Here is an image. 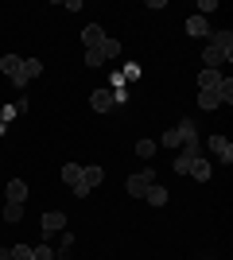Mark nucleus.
<instances>
[{"instance_id":"f257e3e1","label":"nucleus","mask_w":233,"mask_h":260,"mask_svg":"<svg viewBox=\"0 0 233 260\" xmlns=\"http://www.w3.org/2000/svg\"><path fill=\"white\" fill-rule=\"evenodd\" d=\"M155 183V167H140L136 175H128V183H124V190L132 198H144L148 194V186Z\"/></svg>"},{"instance_id":"20e7f679","label":"nucleus","mask_w":233,"mask_h":260,"mask_svg":"<svg viewBox=\"0 0 233 260\" xmlns=\"http://www.w3.org/2000/svg\"><path fill=\"white\" fill-rule=\"evenodd\" d=\"M229 58H233V51H222V47H214V43L202 47V70H218V66L229 62Z\"/></svg>"},{"instance_id":"c85d7f7f","label":"nucleus","mask_w":233,"mask_h":260,"mask_svg":"<svg viewBox=\"0 0 233 260\" xmlns=\"http://www.w3.org/2000/svg\"><path fill=\"white\" fill-rule=\"evenodd\" d=\"M121 78H124V82H136V78H140V66H136V62H128V66L121 70Z\"/></svg>"},{"instance_id":"f8f14e48","label":"nucleus","mask_w":233,"mask_h":260,"mask_svg":"<svg viewBox=\"0 0 233 260\" xmlns=\"http://www.w3.org/2000/svg\"><path fill=\"white\" fill-rule=\"evenodd\" d=\"M101 179H105V171H101V167H82V183H86V190L101 186Z\"/></svg>"},{"instance_id":"f03ea898","label":"nucleus","mask_w":233,"mask_h":260,"mask_svg":"<svg viewBox=\"0 0 233 260\" xmlns=\"http://www.w3.org/2000/svg\"><path fill=\"white\" fill-rule=\"evenodd\" d=\"M62 229H66V214H62V210H47V214L39 217V237H55Z\"/></svg>"},{"instance_id":"9d476101","label":"nucleus","mask_w":233,"mask_h":260,"mask_svg":"<svg viewBox=\"0 0 233 260\" xmlns=\"http://www.w3.org/2000/svg\"><path fill=\"white\" fill-rule=\"evenodd\" d=\"M4 198H8V202H23V198H27V183H23V179H12Z\"/></svg>"},{"instance_id":"bb28decb","label":"nucleus","mask_w":233,"mask_h":260,"mask_svg":"<svg viewBox=\"0 0 233 260\" xmlns=\"http://www.w3.org/2000/svg\"><path fill=\"white\" fill-rule=\"evenodd\" d=\"M190 163H194V159H187V155L179 152V155H175V163H171V167H175L179 175H190Z\"/></svg>"},{"instance_id":"4be33fe9","label":"nucleus","mask_w":233,"mask_h":260,"mask_svg":"<svg viewBox=\"0 0 233 260\" xmlns=\"http://www.w3.org/2000/svg\"><path fill=\"white\" fill-rule=\"evenodd\" d=\"M101 54H105V62H109V58H117V54H121V39H109V35H105V43H101Z\"/></svg>"},{"instance_id":"5701e85b","label":"nucleus","mask_w":233,"mask_h":260,"mask_svg":"<svg viewBox=\"0 0 233 260\" xmlns=\"http://www.w3.org/2000/svg\"><path fill=\"white\" fill-rule=\"evenodd\" d=\"M155 148H159L155 140H136V155H140V159H152V155H155Z\"/></svg>"},{"instance_id":"1a4fd4ad","label":"nucleus","mask_w":233,"mask_h":260,"mask_svg":"<svg viewBox=\"0 0 233 260\" xmlns=\"http://www.w3.org/2000/svg\"><path fill=\"white\" fill-rule=\"evenodd\" d=\"M82 43H86V51H89V47H101V43H105L101 23H86V27H82Z\"/></svg>"},{"instance_id":"39448f33","label":"nucleus","mask_w":233,"mask_h":260,"mask_svg":"<svg viewBox=\"0 0 233 260\" xmlns=\"http://www.w3.org/2000/svg\"><path fill=\"white\" fill-rule=\"evenodd\" d=\"M62 183H66L78 198H86V194H89L86 183H82V167H78V163H66V167H62Z\"/></svg>"},{"instance_id":"393cba45","label":"nucleus","mask_w":233,"mask_h":260,"mask_svg":"<svg viewBox=\"0 0 233 260\" xmlns=\"http://www.w3.org/2000/svg\"><path fill=\"white\" fill-rule=\"evenodd\" d=\"M70 245H74V233H70V229H62V241H58L55 256H70Z\"/></svg>"},{"instance_id":"423d86ee","label":"nucleus","mask_w":233,"mask_h":260,"mask_svg":"<svg viewBox=\"0 0 233 260\" xmlns=\"http://www.w3.org/2000/svg\"><path fill=\"white\" fill-rule=\"evenodd\" d=\"M89 105L97 109V113H105V109L117 105V93H113V89H93V93H89Z\"/></svg>"},{"instance_id":"0eeeda50","label":"nucleus","mask_w":233,"mask_h":260,"mask_svg":"<svg viewBox=\"0 0 233 260\" xmlns=\"http://www.w3.org/2000/svg\"><path fill=\"white\" fill-rule=\"evenodd\" d=\"M210 152L218 155L222 163H233V144L225 140V136H210Z\"/></svg>"},{"instance_id":"cd10ccee","label":"nucleus","mask_w":233,"mask_h":260,"mask_svg":"<svg viewBox=\"0 0 233 260\" xmlns=\"http://www.w3.org/2000/svg\"><path fill=\"white\" fill-rule=\"evenodd\" d=\"M31 252H35L31 260H55V249H51L47 241H43V245H39V249H31Z\"/></svg>"},{"instance_id":"412c9836","label":"nucleus","mask_w":233,"mask_h":260,"mask_svg":"<svg viewBox=\"0 0 233 260\" xmlns=\"http://www.w3.org/2000/svg\"><path fill=\"white\" fill-rule=\"evenodd\" d=\"M39 74H43V62H39V58H23V78L31 82V78H39Z\"/></svg>"},{"instance_id":"9b49d317","label":"nucleus","mask_w":233,"mask_h":260,"mask_svg":"<svg viewBox=\"0 0 233 260\" xmlns=\"http://www.w3.org/2000/svg\"><path fill=\"white\" fill-rule=\"evenodd\" d=\"M198 105L206 109V113H214V109H222V98H218V89H202V93H198Z\"/></svg>"},{"instance_id":"ddd939ff","label":"nucleus","mask_w":233,"mask_h":260,"mask_svg":"<svg viewBox=\"0 0 233 260\" xmlns=\"http://www.w3.org/2000/svg\"><path fill=\"white\" fill-rule=\"evenodd\" d=\"M218 82H222V70H202L198 74V89H218Z\"/></svg>"},{"instance_id":"6ab92c4d","label":"nucleus","mask_w":233,"mask_h":260,"mask_svg":"<svg viewBox=\"0 0 233 260\" xmlns=\"http://www.w3.org/2000/svg\"><path fill=\"white\" fill-rule=\"evenodd\" d=\"M210 43L222 51H233V31H210Z\"/></svg>"},{"instance_id":"f3484780","label":"nucleus","mask_w":233,"mask_h":260,"mask_svg":"<svg viewBox=\"0 0 233 260\" xmlns=\"http://www.w3.org/2000/svg\"><path fill=\"white\" fill-rule=\"evenodd\" d=\"M218 98H222V105H233V78L229 74L218 82Z\"/></svg>"},{"instance_id":"a211bd4d","label":"nucleus","mask_w":233,"mask_h":260,"mask_svg":"<svg viewBox=\"0 0 233 260\" xmlns=\"http://www.w3.org/2000/svg\"><path fill=\"white\" fill-rule=\"evenodd\" d=\"M175 128L183 132V144H190V140H198V128H194V120H187V117H183V120H179V124H175Z\"/></svg>"},{"instance_id":"dca6fc26","label":"nucleus","mask_w":233,"mask_h":260,"mask_svg":"<svg viewBox=\"0 0 233 260\" xmlns=\"http://www.w3.org/2000/svg\"><path fill=\"white\" fill-rule=\"evenodd\" d=\"M155 144H163V148H183V132H179V128H167Z\"/></svg>"},{"instance_id":"aec40b11","label":"nucleus","mask_w":233,"mask_h":260,"mask_svg":"<svg viewBox=\"0 0 233 260\" xmlns=\"http://www.w3.org/2000/svg\"><path fill=\"white\" fill-rule=\"evenodd\" d=\"M4 256H8V260H31L35 252H31V245H12V249L4 252Z\"/></svg>"},{"instance_id":"c756f323","label":"nucleus","mask_w":233,"mask_h":260,"mask_svg":"<svg viewBox=\"0 0 233 260\" xmlns=\"http://www.w3.org/2000/svg\"><path fill=\"white\" fill-rule=\"evenodd\" d=\"M218 8V0H198V16H206V12Z\"/></svg>"},{"instance_id":"2eb2a0df","label":"nucleus","mask_w":233,"mask_h":260,"mask_svg":"<svg viewBox=\"0 0 233 260\" xmlns=\"http://www.w3.org/2000/svg\"><path fill=\"white\" fill-rule=\"evenodd\" d=\"M190 175H194L198 183H210V163H206V159H202V155H198V159L190 163Z\"/></svg>"},{"instance_id":"7c9ffc66","label":"nucleus","mask_w":233,"mask_h":260,"mask_svg":"<svg viewBox=\"0 0 233 260\" xmlns=\"http://www.w3.org/2000/svg\"><path fill=\"white\" fill-rule=\"evenodd\" d=\"M0 256H4V245H0Z\"/></svg>"},{"instance_id":"b1692460","label":"nucleus","mask_w":233,"mask_h":260,"mask_svg":"<svg viewBox=\"0 0 233 260\" xmlns=\"http://www.w3.org/2000/svg\"><path fill=\"white\" fill-rule=\"evenodd\" d=\"M4 217H8L12 225H16V221L23 217V202H4Z\"/></svg>"},{"instance_id":"6e6552de","label":"nucleus","mask_w":233,"mask_h":260,"mask_svg":"<svg viewBox=\"0 0 233 260\" xmlns=\"http://www.w3.org/2000/svg\"><path fill=\"white\" fill-rule=\"evenodd\" d=\"M187 35L190 39H206V35H210V20H206V16H190L187 20Z\"/></svg>"},{"instance_id":"2f4dec72","label":"nucleus","mask_w":233,"mask_h":260,"mask_svg":"<svg viewBox=\"0 0 233 260\" xmlns=\"http://www.w3.org/2000/svg\"><path fill=\"white\" fill-rule=\"evenodd\" d=\"M0 260H8V256H0Z\"/></svg>"},{"instance_id":"7ed1b4c3","label":"nucleus","mask_w":233,"mask_h":260,"mask_svg":"<svg viewBox=\"0 0 233 260\" xmlns=\"http://www.w3.org/2000/svg\"><path fill=\"white\" fill-rule=\"evenodd\" d=\"M0 70L12 78V86H16V89L27 86V78H23V58H20V54H4V58H0Z\"/></svg>"},{"instance_id":"a878e982","label":"nucleus","mask_w":233,"mask_h":260,"mask_svg":"<svg viewBox=\"0 0 233 260\" xmlns=\"http://www.w3.org/2000/svg\"><path fill=\"white\" fill-rule=\"evenodd\" d=\"M101 62H105L101 47H89V51H86V66H101Z\"/></svg>"},{"instance_id":"4468645a","label":"nucleus","mask_w":233,"mask_h":260,"mask_svg":"<svg viewBox=\"0 0 233 260\" xmlns=\"http://www.w3.org/2000/svg\"><path fill=\"white\" fill-rule=\"evenodd\" d=\"M144 202H152V206H167V190L159 183H152V186H148V194H144Z\"/></svg>"}]
</instances>
